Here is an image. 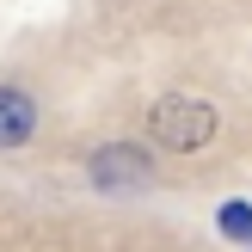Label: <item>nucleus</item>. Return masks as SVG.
<instances>
[{"instance_id": "nucleus-2", "label": "nucleus", "mask_w": 252, "mask_h": 252, "mask_svg": "<svg viewBox=\"0 0 252 252\" xmlns=\"http://www.w3.org/2000/svg\"><path fill=\"white\" fill-rule=\"evenodd\" d=\"M148 179H154V166L129 142H111L93 154V185H105V191H129V185H148Z\"/></svg>"}, {"instance_id": "nucleus-4", "label": "nucleus", "mask_w": 252, "mask_h": 252, "mask_svg": "<svg viewBox=\"0 0 252 252\" xmlns=\"http://www.w3.org/2000/svg\"><path fill=\"white\" fill-rule=\"evenodd\" d=\"M221 228L246 240V234H252V209H246V203H228V209H221Z\"/></svg>"}, {"instance_id": "nucleus-3", "label": "nucleus", "mask_w": 252, "mask_h": 252, "mask_svg": "<svg viewBox=\"0 0 252 252\" xmlns=\"http://www.w3.org/2000/svg\"><path fill=\"white\" fill-rule=\"evenodd\" d=\"M31 129H37V105L19 93V86H0V148L31 142Z\"/></svg>"}, {"instance_id": "nucleus-1", "label": "nucleus", "mask_w": 252, "mask_h": 252, "mask_svg": "<svg viewBox=\"0 0 252 252\" xmlns=\"http://www.w3.org/2000/svg\"><path fill=\"white\" fill-rule=\"evenodd\" d=\"M154 135L166 148H185V154H191V148H203L209 135H216V111L203 105V98H160L154 105Z\"/></svg>"}]
</instances>
